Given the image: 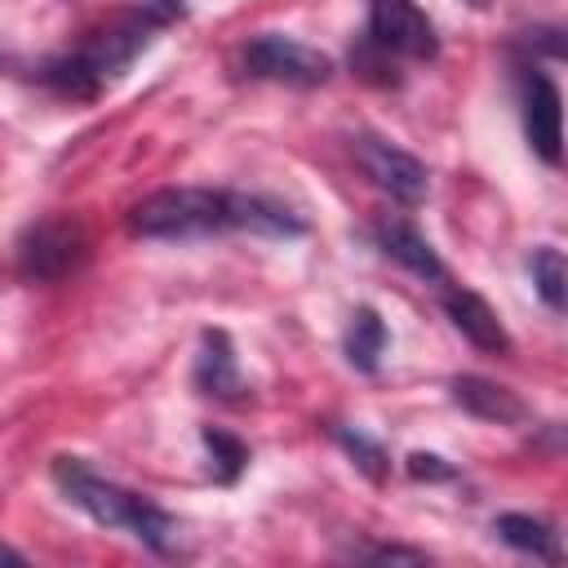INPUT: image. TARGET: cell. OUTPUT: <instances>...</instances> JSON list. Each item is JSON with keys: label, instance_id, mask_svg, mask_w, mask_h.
I'll list each match as a JSON object with an SVG mask.
<instances>
[{"label": "cell", "instance_id": "6", "mask_svg": "<svg viewBox=\"0 0 568 568\" xmlns=\"http://www.w3.org/2000/svg\"><path fill=\"white\" fill-rule=\"evenodd\" d=\"M364 44L386 58H413V62H430L439 53L435 22L417 0H368Z\"/></svg>", "mask_w": 568, "mask_h": 568}, {"label": "cell", "instance_id": "7", "mask_svg": "<svg viewBox=\"0 0 568 568\" xmlns=\"http://www.w3.org/2000/svg\"><path fill=\"white\" fill-rule=\"evenodd\" d=\"M351 155H355L359 173H364L377 191H386L395 204H408V209H413V204L426 200L430 173H426V164H422L417 155H408L404 146L386 142V138H373V133H359V138H351Z\"/></svg>", "mask_w": 568, "mask_h": 568}, {"label": "cell", "instance_id": "11", "mask_svg": "<svg viewBox=\"0 0 568 568\" xmlns=\"http://www.w3.org/2000/svg\"><path fill=\"white\" fill-rule=\"evenodd\" d=\"M448 390H453V399H457V404H462L470 417H479V422L515 426V422H524V417H528L524 399H519L515 390H506V386L488 382V377L462 373V377H453V382H448Z\"/></svg>", "mask_w": 568, "mask_h": 568}, {"label": "cell", "instance_id": "21", "mask_svg": "<svg viewBox=\"0 0 568 568\" xmlns=\"http://www.w3.org/2000/svg\"><path fill=\"white\" fill-rule=\"evenodd\" d=\"M9 62H13V58H9V53H4V49H0V71H4V67H9Z\"/></svg>", "mask_w": 568, "mask_h": 568}, {"label": "cell", "instance_id": "2", "mask_svg": "<svg viewBox=\"0 0 568 568\" xmlns=\"http://www.w3.org/2000/svg\"><path fill=\"white\" fill-rule=\"evenodd\" d=\"M53 484L62 488V497H67L71 506H80V510H84L89 519H98L102 528H124V532H133L142 546H151V550H160V555L173 550V541H178V519L164 515L151 497H142V493H133V488H124V484H115V479L89 470L80 457H53Z\"/></svg>", "mask_w": 568, "mask_h": 568}, {"label": "cell", "instance_id": "15", "mask_svg": "<svg viewBox=\"0 0 568 568\" xmlns=\"http://www.w3.org/2000/svg\"><path fill=\"white\" fill-rule=\"evenodd\" d=\"M528 271H532V284L541 293V302L550 311H564V280H568V266H564V253L555 244H541L532 257H528Z\"/></svg>", "mask_w": 568, "mask_h": 568}, {"label": "cell", "instance_id": "19", "mask_svg": "<svg viewBox=\"0 0 568 568\" xmlns=\"http://www.w3.org/2000/svg\"><path fill=\"white\" fill-rule=\"evenodd\" d=\"M368 559H408V564H426V550H417V546H373V550H364Z\"/></svg>", "mask_w": 568, "mask_h": 568}, {"label": "cell", "instance_id": "13", "mask_svg": "<svg viewBox=\"0 0 568 568\" xmlns=\"http://www.w3.org/2000/svg\"><path fill=\"white\" fill-rule=\"evenodd\" d=\"M493 532H497L506 546H515V550H524V555H532V559L559 564V532H555L546 519H532V515H515V510H506V515H497V519H493Z\"/></svg>", "mask_w": 568, "mask_h": 568}, {"label": "cell", "instance_id": "16", "mask_svg": "<svg viewBox=\"0 0 568 568\" xmlns=\"http://www.w3.org/2000/svg\"><path fill=\"white\" fill-rule=\"evenodd\" d=\"M204 448H209V457H213V475H217L222 484H231V479L244 470V462H248V448H244L235 435L213 430V426H204Z\"/></svg>", "mask_w": 568, "mask_h": 568}, {"label": "cell", "instance_id": "1", "mask_svg": "<svg viewBox=\"0 0 568 568\" xmlns=\"http://www.w3.org/2000/svg\"><path fill=\"white\" fill-rule=\"evenodd\" d=\"M226 231L297 240L306 235V222L266 195L226 186H164L129 209V235L138 240H209Z\"/></svg>", "mask_w": 568, "mask_h": 568}, {"label": "cell", "instance_id": "22", "mask_svg": "<svg viewBox=\"0 0 568 568\" xmlns=\"http://www.w3.org/2000/svg\"><path fill=\"white\" fill-rule=\"evenodd\" d=\"M466 4H475V9H484V4H488V0H466Z\"/></svg>", "mask_w": 568, "mask_h": 568}, {"label": "cell", "instance_id": "12", "mask_svg": "<svg viewBox=\"0 0 568 568\" xmlns=\"http://www.w3.org/2000/svg\"><path fill=\"white\" fill-rule=\"evenodd\" d=\"M195 386L204 395H217V399H240L244 395V377H240V364H235V351H231V337L222 328H209L200 337V355H195Z\"/></svg>", "mask_w": 568, "mask_h": 568}, {"label": "cell", "instance_id": "3", "mask_svg": "<svg viewBox=\"0 0 568 568\" xmlns=\"http://www.w3.org/2000/svg\"><path fill=\"white\" fill-rule=\"evenodd\" d=\"M151 31H160V22H155L146 9L133 4V9L120 13L115 22L89 31L80 49H71L67 58H53L40 75H44V84L58 89L62 98L89 102V98H98V93L151 44Z\"/></svg>", "mask_w": 568, "mask_h": 568}, {"label": "cell", "instance_id": "14", "mask_svg": "<svg viewBox=\"0 0 568 568\" xmlns=\"http://www.w3.org/2000/svg\"><path fill=\"white\" fill-rule=\"evenodd\" d=\"M382 351H386V324L373 306H359L346 324V359L359 368V373H377L382 364Z\"/></svg>", "mask_w": 568, "mask_h": 568}, {"label": "cell", "instance_id": "5", "mask_svg": "<svg viewBox=\"0 0 568 568\" xmlns=\"http://www.w3.org/2000/svg\"><path fill=\"white\" fill-rule=\"evenodd\" d=\"M240 71L253 80H275V84H293V89H315L333 75V58L280 36V31H262L240 49Z\"/></svg>", "mask_w": 568, "mask_h": 568}, {"label": "cell", "instance_id": "8", "mask_svg": "<svg viewBox=\"0 0 568 568\" xmlns=\"http://www.w3.org/2000/svg\"><path fill=\"white\" fill-rule=\"evenodd\" d=\"M519 93H524V133H528V146L546 160V164H559L564 160V111H559V84L528 67L524 80H519Z\"/></svg>", "mask_w": 568, "mask_h": 568}, {"label": "cell", "instance_id": "10", "mask_svg": "<svg viewBox=\"0 0 568 568\" xmlns=\"http://www.w3.org/2000/svg\"><path fill=\"white\" fill-rule=\"evenodd\" d=\"M373 240H377V248H382L390 262H399L408 275H417V280H426V284H444V280H448L444 257L430 248V240H426L413 222H404V217H377V222H373Z\"/></svg>", "mask_w": 568, "mask_h": 568}, {"label": "cell", "instance_id": "20", "mask_svg": "<svg viewBox=\"0 0 568 568\" xmlns=\"http://www.w3.org/2000/svg\"><path fill=\"white\" fill-rule=\"evenodd\" d=\"M0 564H27V555H22V550H9V546H0Z\"/></svg>", "mask_w": 568, "mask_h": 568}, {"label": "cell", "instance_id": "4", "mask_svg": "<svg viewBox=\"0 0 568 568\" xmlns=\"http://www.w3.org/2000/svg\"><path fill=\"white\" fill-rule=\"evenodd\" d=\"M89 257V231L80 217H40L18 235V275L31 284H53L80 271Z\"/></svg>", "mask_w": 568, "mask_h": 568}, {"label": "cell", "instance_id": "9", "mask_svg": "<svg viewBox=\"0 0 568 568\" xmlns=\"http://www.w3.org/2000/svg\"><path fill=\"white\" fill-rule=\"evenodd\" d=\"M439 306L444 315L453 320V328L475 346V351H488V355H510V333L506 324L497 320V311L475 293V288H462L453 280H444V293H439Z\"/></svg>", "mask_w": 568, "mask_h": 568}, {"label": "cell", "instance_id": "18", "mask_svg": "<svg viewBox=\"0 0 568 568\" xmlns=\"http://www.w3.org/2000/svg\"><path fill=\"white\" fill-rule=\"evenodd\" d=\"M404 470H408L413 479H430V484L457 475V470H453L444 457H435V453H408V457H404Z\"/></svg>", "mask_w": 568, "mask_h": 568}, {"label": "cell", "instance_id": "17", "mask_svg": "<svg viewBox=\"0 0 568 568\" xmlns=\"http://www.w3.org/2000/svg\"><path fill=\"white\" fill-rule=\"evenodd\" d=\"M333 439L355 457V466H359L368 479H382V475H386L390 462H386V448H382V444H373L368 435H359V430H351V426H333Z\"/></svg>", "mask_w": 568, "mask_h": 568}]
</instances>
